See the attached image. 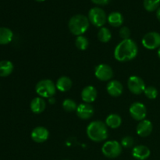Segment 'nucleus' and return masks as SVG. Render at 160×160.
Masks as SVG:
<instances>
[{
	"instance_id": "nucleus-10",
	"label": "nucleus",
	"mask_w": 160,
	"mask_h": 160,
	"mask_svg": "<svg viewBox=\"0 0 160 160\" xmlns=\"http://www.w3.org/2000/svg\"><path fill=\"white\" fill-rule=\"evenodd\" d=\"M95 75L97 79L101 81H108L112 79L113 71L110 66L102 63L97 66L95 69Z\"/></svg>"
},
{
	"instance_id": "nucleus-1",
	"label": "nucleus",
	"mask_w": 160,
	"mask_h": 160,
	"mask_svg": "<svg viewBox=\"0 0 160 160\" xmlns=\"http://www.w3.org/2000/svg\"><path fill=\"white\" fill-rule=\"evenodd\" d=\"M138 52L137 44L132 39L122 40L116 46L114 50V57L119 62H128L132 60L137 56Z\"/></svg>"
},
{
	"instance_id": "nucleus-7",
	"label": "nucleus",
	"mask_w": 160,
	"mask_h": 160,
	"mask_svg": "<svg viewBox=\"0 0 160 160\" xmlns=\"http://www.w3.org/2000/svg\"><path fill=\"white\" fill-rule=\"evenodd\" d=\"M143 46L147 49L153 50L160 47V34L156 31H151L145 34L142 40Z\"/></svg>"
},
{
	"instance_id": "nucleus-33",
	"label": "nucleus",
	"mask_w": 160,
	"mask_h": 160,
	"mask_svg": "<svg viewBox=\"0 0 160 160\" xmlns=\"http://www.w3.org/2000/svg\"><path fill=\"white\" fill-rule=\"evenodd\" d=\"M157 54H158V56H159V58L160 59V47L159 48V49H158Z\"/></svg>"
},
{
	"instance_id": "nucleus-11",
	"label": "nucleus",
	"mask_w": 160,
	"mask_h": 160,
	"mask_svg": "<svg viewBox=\"0 0 160 160\" xmlns=\"http://www.w3.org/2000/svg\"><path fill=\"white\" fill-rule=\"evenodd\" d=\"M31 137L36 143H43L48 140L49 137V132L44 127H37L31 131Z\"/></svg>"
},
{
	"instance_id": "nucleus-14",
	"label": "nucleus",
	"mask_w": 160,
	"mask_h": 160,
	"mask_svg": "<svg viewBox=\"0 0 160 160\" xmlns=\"http://www.w3.org/2000/svg\"><path fill=\"white\" fill-rule=\"evenodd\" d=\"M152 130L153 126L152 122L145 119V120L140 121V123L138 124L136 131L140 137L146 138L151 134V133L152 132Z\"/></svg>"
},
{
	"instance_id": "nucleus-29",
	"label": "nucleus",
	"mask_w": 160,
	"mask_h": 160,
	"mask_svg": "<svg viewBox=\"0 0 160 160\" xmlns=\"http://www.w3.org/2000/svg\"><path fill=\"white\" fill-rule=\"evenodd\" d=\"M119 35L123 40L129 39L130 36H131V30L128 27H123L120 28V31H119Z\"/></svg>"
},
{
	"instance_id": "nucleus-26",
	"label": "nucleus",
	"mask_w": 160,
	"mask_h": 160,
	"mask_svg": "<svg viewBox=\"0 0 160 160\" xmlns=\"http://www.w3.org/2000/svg\"><path fill=\"white\" fill-rule=\"evenodd\" d=\"M144 7L148 12H153L159 8L160 0H144Z\"/></svg>"
},
{
	"instance_id": "nucleus-17",
	"label": "nucleus",
	"mask_w": 160,
	"mask_h": 160,
	"mask_svg": "<svg viewBox=\"0 0 160 160\" xmlns=\"http://www.w3.org/2000/svg\"><path fill=\"white\" fill-rule=\"evenodd\" d=\"M31 111L35 114L42 113L44 112L46 107V103L45 101L43 99L42 97H36V98H33L31 102V105H30Z\"/></svg>"
},
{
	"instance_id": "nucleus-6",
	"label": "nucleus",
	"mask_w": 160,
	"mask_h": 160,
	"mask_svg": "<svg viewBox=\"0 0 160 160\" xmlns=\"http://www.w3.org/2000/svg\"><path fill=\"white\" fill-rule=\"evenodd\" d=\"M122 145L117 141H108L103 144L102 147V152L106 157L109 159H115L120 156L122 152Z\"/></svg>"
},
{
	"instance_id": "nucleus-30",
	"label": "nucleus",
	"mask_w": 160,
	"mask_h": 160,
	"mask_svg": "<svg viewBox=\"0 0 160 160\" xmlns=\"http://www.w3.org/2000/svg\"><path fill=\"white\" fill-rule=\"evenodd\" d=\"M109 0H92V2L97 5H106L109 3Z\"/></svg>"
},
{
	"instance_id": "nucleus-13",
	"label": "nucleus",
	"mask_w": 160,
	"mask_h": 160,
	"mask_svg": "<svg viewBox=\"0 0 160 160\" xmlns=\"http://www.w3.org/2000/svg\"><path fill=\"white\" fill-rule=\"evenodd\" d=\"M81 95L84 102L90 104V103L95 101L97 95H98V92H97L96 88L94 86L88 85L83 88Z\"/></svg>"
},
{
	"instance_id": "nucleus-19",
	"label": "nucleus",
	"mask_w": 160,
	"mask_h": 160,
	"mask_svg": "<svg viewBox=\"0 0 160 160\" xmlns=\"http://www.w3.org/2000/svg\"><path fill=\"white\" fill-rule=\"evenodd\" d=\"M107 21L109 24L114 28L120 27L123 23V17L122 14L119 12H112L108 16Z\"/></svg>"
},
{
	"instance_id": "nucleus-9",
	"label": "nucleus",
	"mask_w": 160,
	"mask_h": 160,
	"mask_svg": "<svg viewBox=\"0 0 160 160\" xmlns=\"http://www.w3.org/2000/svg\"><path fill=\"white\" fill-rule=\"evenodd\" d=\"M131 117L134 120L138 121H142L145 120L147 116V109L145 105L142 102H134L129 109Z\"/></svg>"
},
{
	"instance_id": "nucleus-12",
	"label": "nucleus",
	"mask_w": 160,
	"mask_h": 160,
	"mask_svg": "<svg viewBox=\"0 0 160 160\" xmlns=\"http://www.w3.org/2000/svg\"><path fill=\"white\" fill-rule=\"evenodd\" d=\"M77 116L82 120H88L93 116L94 108L88 103H81L78 105L76 110Z\"/></svg>"
},
{
	"instance_id": "nucleus-35",
	"label": "nucleus",
	"mask_w": 160,
	"mask_h": 160,
	"mask_svg": "<svg viewBox=\"0 0 160 160\" xmlns=\"http://www.w3.org/2000/svg\"><path fill=\"white\" fill-rule=\"evenodd\" d=\"M63 160H70V159H63Z\"/></svg>"
},
{
	"instance_id": "nucleus-24",
	"label": "nucleus",
	"mask_w": 160,
	"mask_h": 160,
	"mask_svg": "<svg viewBox=\"0 0 160 160\" xmlns=\"http://www.w3.org/2000/svg\"><path fill=\"white\" fill-rule=\"evenodd\" d=\"M75 45L79 50H86L89 45L88 39L84 35L78 36L75 39Z\"/></svg>"
},
{
	"instance_id": "nucleus-20",
	"label": "nucleus",
	"mask_w": 160,
	"mask_h": 160,
	"mask_svg": "<svg viewBox=\"0 0 160 160\" xmlns=\"http://www.w3.org/2000/svg\"><path fill=\"white\" fill-rule=\"evenodd\" d=\"M122 119L119 115L115 113H112L106 117V124L109 128L112 129H117L121 125Z\"/></svg>"
},
{
	"instance_id": "nucleus-22",
	"label": "nucleus",
	"mask_w": 160,
	"mask_h": 160,
	"mask_svg": "<svg viewBox=\"0 0 160 160\" xmlns=\"http://www.w3.org/2000/svg\"><path fill=\"white\" fill-rule=\"evenodd\" d=\"M13 64L9 60L0 61V77H7L12 73Z\"/></svg>"
},
{
	"instance_id": "nucleus-23",
	"label": "nucleus",
	"mask_w": 160,
	"mask_h": 160,
	"mask_svg": "<svg viewBox=\"0 0 160 160\" xmlns=\"http://www.w3.org/2000/svg\"><path fill=\"white\" fill-rule=\"evenodd\" d=\"M111 38H112V34L108 28L104 27L100 28L98 32V39L100 42L102 43H107L111 40Z\"/></svg>"
},
{
	"instance_id": "nucleus-28",
	"label": "nucleus",
	"mask_w": 160,
	"mask_h": 160,
	"mask_svg": "<svg viewBox=\"0 0 160 160\" xmlns=\"http://www.w3.org/2000/svg\"><path fill=\"white\" fill-rule=\"evenodd\" d=\"M134 142V138H133L131 136H125V137H123V138H122L121 143L120 144H121L122 147H123V148H129L133 146Z\"/></svg>"
},
{
	"instance_id": "nucleus-4",
	"label": "nucleus",
	"mask_w": 160,
	"mask_h": 160,
	"mask_svg": "<svg viewBox=\"0 0 160 160\" xmlns=\"http://www.w3.org/2000/svg\"><path fill=\"white\" fill-rule=\"evenodd\" d=\"M35 92L42 98H49L56 93V86L52 80H41L35 86Z\"/></svg>"
},
{
	"instance_id": "nucleus-15",
	"label": "nucleus",
	"mask_w": 160,
	"mask_h": 160,
	"mask_svg": "<svg viewBox=\"0 0 160 160\" xmlns=\"http://www.w3.org/2000/svg\"><path fill=\"white\" fill-rule=\"evenodd\" d=\"M106 91L108 94L112 97H118L121 95L123 91V86L119 81L112 80L109 81L106 86Z\"/></svg>"
},
{
	"instance_id": "nucleus-2",
	"label": "nucleus",
	"mask_w": 160,
	"mask_h": 160,
	"mask_svg": "<svg viewBox=\"0 0 160 160\" xmlns=\"http://www.w3.org/2000/svg\"><path fill=\"white\" fill-rule=\"evenodd\" d=\"M87 135L89 139L95 142H101L108 138V130L106 123L95 120L87 127Z\"/></svg>"
},
{
	"instance_id": "nucleus-16",
	"label": "nucleus",
	"mask_w": 160,
	"mask_h": 160,
	"mask_svg": "<svg viewBox=\"0 0 160 160\" xmlns=\"http://www.w3.org/2000/svg\"><path fill=\"white\" fill-rule=\"evenodd\" d=\"M151 151L145 145H137L132 149V156L136 159L145 160L149 157Z\"/></svg>"
},
{
	"instance_id": "nucleus-8",
	"label": "nucleus",
	"mask_w": 160,
	"mask_h": 160,
	"mask_svg": "<svg viewBox=\"0 0 160 160\" xmlns=\"http://www.w3.org/2000/svg\"><path fill=\"white\" fill-rule=\"evenodd\" d=\"M128 87L130 92L134 95H141L144 92L146 86L143 79L140 77L131 76L128 81Z\"/></svg>"
},
{
	"instance_id": "nucleus-32",
	"label": "nucleus",
	"mask_w": 160,
	"mask_h": 160,
	"mask_svg": "<svg viewBox=\"0 0 160 160\" xmlns=\"http://www.w3.org/2000/svg\"><path fill=\"white\" fill-rule=\"evenodd\" d=\"M156 17L160 21V7L158 8L157 10H156Z\"/></svg>"
},
{
	"instance_id": "nucleus-5",
	"label": "nucleus",
	"mask_w": 160,
	"mask_h": 160,
	"mask_svg": "<svg viewBox=\"0 0 160 160\" xmlns=\"http://www.w3.org/2000/svg\"><path fill=\"white\" fill-rule=\"evenodd\" d=\"M88 18L90 23L97 28H102L107 21V17L102 9L99 7H93L89 10Z\"/></svg>"
},
{
	"instance_id": "nucleus-3",
	"label": "nucleus",
	"mask_w": 160,
	"mask_h": 160,
	"mask_svg": "<svg viewBox=\"0 0 160 160\" xmlns=\"http://www.w3.org/2000/svg\"><path fill=\"white\" fill-rule=\"evenodd\" d=\"M90 26V21L86 16L77 14L70 19L68 28L70 32L75 36L83 35L88 31Z\"/></svg>"
},
{
	"instance_id": "nucleus-31",
	"label": "nucleus",
	"mask_w": 160,
	"mask_h": 160,
	"mask_svg": "<svg viewBox=\"0 0 160 160\" xmlns=\"http://www.w3.org/2000/svg\"><path fill=\"white\" fill-rule=\"evenodd\" d=\"M48 102H49V104L53 105L56 102V100H55V98H53V97H51V98H48Z\"/></svg>"
},
{
	"instance_id": "nucleus-18",
	"label": "nucleus",
	"mask_w": 160,
	"mask_h": 160,
	"mask_svg": "<svg viewBox=\"0 0 160 160\" xmlns=\"http://www.w3.org/2000/svg\"><path fill=\"white\" fill-rule=\"evenodd\" d=\"M72 83L71 79L67 76H62L60 77L59 79L56 81V89L62 92H66L67 91L70 90L72 87Z\"/></svg>"
},
{
	"instance_id": "nucleus-25",
	"label": "nucleus",
	"mask_w": 160,
	"mask_h": 160,
	"mask_svg": "<svg viewBox=\"0 0 160 160\" xmlns=\"http://www.w3.org/2000/svg\"><path fill=\"white\" fill-rule=\"evenodd\" d=\"M62 106L65 111L68 112H72L77 110V103L71 98H66L62 103Z\"/></svg>"
},
{
	"instance_id": "nucleus-34",
	"label": "nucleus",
	"mask_w": 160,
	"mask_h": 160,
	"mask_svg": "<svg viewBox=\"0 0 160 160\" xmlns=\"http://www.w3.org/2000/svg\"><path fill=\"white\" fill-rule=\"evenodd\" d=\"M36 1H38V2H43V1H45V0H36Z\"/></svg>"
},
{
	"instance_id": "nucleus-21",
	"label": "nucleus",
	"mask_w": 160,
	"mask_h": 160,
	"mask_svg": "<svg viewBox=\"0 0 160 160\" xmlns=\"http://www.w3.org/2000/svg\"><path fill=\"white\" fill-rule=\"evenodd\" d=\"M13 33L9 28H0V45H7L12 41Z\"/></svg>"
},
{
	"instance_id": "nucleus-27",
	"label": "nucleus",
	"mask_w": 160,
	"mask_h": 160,
	"mask_svg": "<svg viewBox=\"0 0 160 160\" xmlns=\"http://www.w3.org/2000/svg\"><path fill=\"white\" fill-rule=\"evenodd\" d=\"M144 94L149 99H155L158 95V90L153 86H148L145 88Z\"/></svg>"
}]
</instances>
